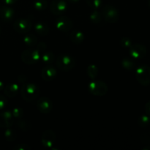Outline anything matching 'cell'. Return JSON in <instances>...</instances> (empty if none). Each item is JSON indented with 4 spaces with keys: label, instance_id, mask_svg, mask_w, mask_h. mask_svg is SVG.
Returning <instances> with one entry per match:
<instances>
[{
    "label": "cell",
    "instance_id": "36",
    "mask_svg": "<svg viewBox=\"0 0 150 150\" xmlns=\"http://www.w3.org/2000/svg\"><path fill=\"white\" fill-rule=\"evenodd\" d=\"M4 88V83L2 81H0V91L3 90Z\"/></svg>",
    "mask_w": 150,
    "mask_h": 150
},
{
    "label": "cell",
    "instance_id": "37",
    "mask_svg": "<svg viewBox=\"0 0 150 150\" xmlns=\"http://www.w3.org/2000/svg\"><path fill=\"white\" fill-rule=\"evenodd\" d=\"M70 3H72V4H75V3H77L79 2L80 0H67Z\"/></svg>",
    "mask_w": 150,
    "mask_h": 150
},
{
    "label": "cell",
    "instance_id": "9",
    "mask_svg": "<svg viewBox=\"0 0 150 150\" xmlns=\"http://www.w3.org/2000/svg\"><path fill=\"white\" fill-rule=\"evenodd\" d=\"M129 55L133 59H143L146 55V48L142 44L136 43L133 44L130 48H129Z\"/></svg>",
    "mask_w": 150,
    "mask_h": 150
},
{
    "label": "cell",
    "instance_id": "31",
    "mask_svg": "<svg viewBox=\"0 0 150 150\" xmlns=\"http://www.w3.org/2000/svg\"><path fill=\"white\" fill-rule=\"evenodd\" d=\"M14 150H30L31 147L26 144H19L13 147Z\"/></svg>",
    "mask_w": 150,
    "mask_h": 150
},
{
    "label": "cell",
    "instance_id": "17",
    "mask_svg": "<svg viewBox=\"0 0 150 150\" xmlns=\"http://www.w3.org/2000/svg\"><path fill=\"white\" fill-rule=\"evenodd\" d=\"M4 91L6 96L8 97V98H14L15 96H16L18 92L20 91V87H19V86L17 83H12L4 86Z\"/></svg>",
    "mask_w": 150,
    "mask_h": 150
},
{
    "label": "cell",
    "instance_id": "32",
    "mask_svg": "<svg viewBox=\"0 0 150 150\" xmlns=\"http://www.w3.org/2000/svg\"><path fill=\"white\" fill-rule=\"evenodd\" d=\"M7 99L4 96V95H0V110H2L7 106Z\"/></svg>",
    "mask_w": 150,
    "mask_h": 150
},
{
    "label": "cell",
    "instance_id": "10",
    "mask_svg": "<svg viewBox=\"0 0 150 150\" xmlns=\"http://www.w3.org/2000/svg\"><path fill=\"white\" fill-rule=\"evenodd\" d=\"M56 133L53 130H45L41 137V144L45 149H53L54 143L56 142Z\"/></svg>",
    "mask_w": 150,
    "mask_h": 150
},
{
    "label": "cell",
    "instance_id": "26",
    "mask_svg": "<svg viewBox=\"0 0 150 150\" xmlns=\"http://www.w3.org/2000/svg\"><path fill=\"white\" fill-rule=\"evenodd\" d=\"M4 137H5L6 140L8 141V142H14L16 139V134L14 131H13L12 129H10V127H7L6 128L5 132H4Z\"/></svg>",
    "mask_w": 150,
    "mask_h": 150
},
{
    "label": "cell",
    "instance_id": "38",
    "mask_svg": "<svg viewBox=\"0 0 150 150\" xmlns=\"http://www.w3.org/2000/svg\"><path fill=\"white\" fill-rule=\"evenodd\" d=\"M142 149H143V150H150V146H144V147L142 148Z\"/></svg>",
    "mask_w": 150,
    "mask_h": 150
},
{
    "label": "cell",
    "instance_id": "23",
    "mask_svg": "<svg viewBox=\"0 0 150 150\" xmlns=\"http://www.w3.org/2000/svg\"><path fill=\"white\" fill-rule=\"evenodd\" d=\"M138 124L141 127H148L150 125V116L147 114H142L139 117L138 120Z\"/></svg>",
    "mask_w": 150,
    "mask_h": 150
},
{
    "label": "cell",
    "instance_id": "40",
    "mask_svg": "<svg viewBox=\"0 0 150 150\" xmlns=\"http://www.w3.org/2000/svg\"><path fill=\"white\" fill-rule=\"evenodd\" d=\"M0 31H1V30H0Z\"/></svg>",
    "mask_w": 150,
    "mask_h": 150
},
{
    "label": "cell",
    "instance_id": "7",
    "mask_svg": "<svg viewBox=\"0 0 150 150\" xmlns=\"http://www.w3.org/2000/svg\"><path fill=\"white\" fill-rule=\"evenodd\" d=\"M56 28L59 32H68L73 26V21L66 16H59L55 22Z\"/></svg>",
    "mask_w": 150,
    "mask_h": 150
},
{
    "label": "cell",
    "instance_id": "16",
    "mask_svg": "<svg viewBox=\"0 0 150 150\" xmlns=\"http://www.w3.org/2000/svg\"><path fill=\"white\" fill-rule=\"evenodd\" d=\"M34 29L35 32L40 36H45L49 33L50 31L48 25L43 21L36 22L34 26Z\"/></svg>",
    "mask_w": 150,
    "mask_h": 150
},
{
    "label": "cell",
    "instance_id": "11",
    "mask_svg": "<svg viewBox=\"0 0 150 150\" xmlns=\"http://www.w3.org/2000/svg\"><path fill=\"white\" fill-rule=\"evenodd\" d=\"M37 108L42 114H49L53 108V103L50 98L42 97L37 103Z\"/></svg>",
    "mask_w": 150,
    "mask_h": 150
},
{
    "label": "cell",
    "instance_id": "27",
    "mask_svg": "<svg viewBox=\"0 0 150 150\" xmlns=\"http://www.w3.org/2000/svg\"><path fill=\"white\" fill-rule=\"evenodd\" d=\"M18 125L19 128L23 131H28L32 128V124L29 121L25 120H19L18 122Z\"/></svg>",
    "mask_w": 150,
    "mask_h": 150
},
{
    "label": "cell",
    "instance_id": "2",
    "mask_svg": "<svg viewBox=\"0 0 150 150\" xmlns=\"http://www.w3.org/2000/svg\"><path fill=\"white\" fill-rule=\"evenodd\" d=\"M56 64L59 70L68 72L73 70L76 66V59L69 54H61L57 57Z\"/></svg>",
    "mask_w": 150,
    "mask_h": 150
},
{
    "label": "cell",
    "instance_id": "29",
    "mask_svg": "<svg viewBox=\"0 0 150 150\" xmlns=\"http://www.w3.org/2000/svg\"><path fill=\"white\" fill-rule=\"evenodd\" d=\"M88 5L92 9V10H98L102 6V0H86Z\"/></svg>",
    "mask_w": 150,
    "mask_h": 150
},
{
    "label": "cell",
    "instance_id": "18",
    "mask_svg": "<svg viewBox=\"0 0 150 150\" xmlns=\"http://www.w3.org/2000/svg\"><path fill=\"white\" fill-rule=\"evenodd\" d=\"M70 40L72 42L76 45H80L83 42L85 39V35L83 32L80 30H74L70 33Z\"/></svg>",
    "mask_w": 150,
    "mask_h": 150
},
{
    "label": "cell",
    "instance_id": "33",
    "mask_svg": "<svg viewBox=\"0 0 150 150\" xmlns=\"http://www.w3.org/2000/svg\"><path fill=\"white\" fill-rule=\"evenodd\" d=\"M36 46L38 47L37 49L39 50L42 54L44 52V51H45V50H46V44L43 42H40V43L37 44Z\"/></svg>",
    "mask_w": 150,
    "mask_h": 150
},
{
    "label": "cell",
    "instance_id": "24",
    "mask_svg": "<svg viewBox=\"0 0 150 150\" xmlns=\"http://www.w3.org/2000/svg\"><path fill=\"white\" fill-rule=\"evenodd\" d=\"M48 6V2L46 0H35L33 3L34 8L38 11H42L45 10Z\"/></svg>",
    "mask_w": 150,
    "mask_h": 150
},
{
    "label": "cell",
    "instance_id": "4",
    "mask_svg": "<svg viewBox=\"0 0 150 150\" xmlns=\"http://www.w3.org/2000/svg\"><path fill=\"white\" fill-rule=\"evenodd\" d=\"M136 78L142 86L150 84V67L148 65H141L136 70Z\"/></svg>",
    "mask_w": 150,
    "mask_h": 150
},
{
    "label": "cell",
    "instance_id": "5",
    "mask_svg": "<svg viewBox=\"0 0 150 150\" xmlns=\"http://www.w3.org/2000/svg\"><path fill=\"white\" fill-rule=\"evenodd\" d=\"M101 14H102V16H103L105 21L111 23H117L120 18L118 10L111 4H106L104 6Z\"/></svg>",
    "mask_w": 150,
    "mask_h": 150
},
{
    "label": "cell",
    "instance_id": "19",
    "mask_svg": "<svg viewBox=\"0 0 150 150\" xmlns=\"http://www.w3.org/2000/svg\"><path fill=\"white\" fill-rule=\"evenodd\" d=\"M23 43L29 47L36 46L38 44V38L35 35L31 33H26L23 39Z\"/></svg>",
    "mask_w": 150,
    "mask_h": 150
},
{
    "label": "cell",
    "instance_id": "15",
    "mask_svg": "<svg viewBox=\"0 0 150 150\" xmlns=\"http://www.w3.org/2000/svg\"><path fill=\"white\" fill-rule=\"evenodd\" d=\"M15 16V11L13 8L4 6L0 8V18L5 22H10L13 19Z\"/></svg>",
    "mask_w": 150,
    "mask_h": 150
},
{
    "label": "cell",
    "instance_id": "12",
    "mask_svg": "<svg viewBox=\"0 0 150 150\" xmlns=\"http://www.w3.org/2000/svg\"><path fill=\"white\" fill-rule=\"evenodd\" d=\"M67 9L65 0H54L51 4V11L55 16H61Z\"/></svg>",
    "mask_w": 150,
    "mask_h": 150
},
{
    "label": "cell",
    "instance_id": "8",
    "mask_svg": "<svg viewBox=\"0 0 150 150\" xmlns=\"http://www.w3.org/2000/svg\"><path fill=\"white\" fill-rule=\"evenodd\" d=\"M32 23L28 18L17 19L13 23V29L18 34H26L32 29Z\"/></svg>",
    "mask_w": 150,
    "mask_h": 150
},
{
    "label": "cell",
    "instance_id": "25",
    "mask_svg": "<svg viewBox=\"0 0 150 150\" xmlns=\"http://www.w3.org/2000/svg\"><path fill=\"white\" fill-rule=\"evenodd\" d=\"M86 73L91 79H95L98 74V67L95 64H89L86 69Z\"/></svg>",
    "mask_w": 150,
    "mask_h": 150
},
{
    "label": "cell",
    "instance_id": "3",
    "mask_svg": "<svg viewBox=\"0 0 150 150\" xmlns=\"http://www.w3.org/2000/svg\"><path fill=\"white\" fill-rule=\"evenodd\" d=\"M88 89L91 94L95 96L103 97L108 92V86L105 82L100 80L92 79V81L89 83Z\"/></svg>",
    "mask_w": 150,
    "mask_h": 150
},
{
    "label": "cell",
    "instance_id": "30",
    "mask_svg": "<svg viewBox=\"0 0 150 150\" xmlns=\"http://www.w3.org/2000/svg\"><path fill=\"white\" fill-rule=\"evenodd\" d=\"M11 113L14 118L20 119L22 118V117H23V108H20V107H16V108H14L12 110Z\"/></svg>",
    "mask_w": 150,
    "mask_h": 150
},
{
    "label": "cell",
    "instance_id": "6",
    "mask_svg": "<svg viewBox=\"0 0 150 150\" xmlns=\"http://www.w3.org/2000/svg\"><path fill=\"white\" fill-rule=\"evenodd\" d=\"M42 53L38 49L25 50L21 54V59L27 64H34L40 60Z\"/></svg>",
    "mask_w": 150,
    "mask_h": 150
},
{
    "label": "cell",
    "instance_id": "21",
    "mask_svg": "<svg viewBox=\"0 0 150 150\" xmlns=\"http://www.w3.org/2000/svg\"><path fill=\"white\" fill-rule=\"evenodd\" d=\"M41 60L43 63L47 64H50L55 59V55L51 51H45L41 55Z\"/></svg>",
    "mask_w": 150,
    "mask_h": 150
},
{
    "label": "cell",
    "instance_id": "28",
    "mask_svg": "<svg viewBox=\"0 0 150 150\" xmlns=\"http://www.w3.org/2000/svg\"><path fill=\"white\" fill-rule=\"evenodd\" d=\"M120 44L125 49H129L133 43V41H132V40L130 38H127V37H124V38H121V40H120Z\"/></svg>",
    "mask_w": 150,
    "mask_h": 150
},
{
    "label": "cell",
    "instance_id": "1",
    "mask_svg": "<svg viewBox=\"0 0 150 150\" xmlns=\"http://www.w3.org/2000/svg\"><path fill=\"white\" fill-rule=\"evenodd\" d=\"M21 95L24 100L32 102L36 99L40 93V89L36 84L33 83H28L23 84L20 89Z\"/></svg>",
    "mask_w": 150,
    "mask_h": 150
},
{
    "label": "cell",
    "instance_id": "35",
    "mask_svg": "<svg viewBox=\"0 0 150 150\" xmlns=\"http://www.w3.org/2000/svg\"><path fill=\"white\" fill-rule=\"evenodd\" d=\"M18 0H3V2L6 4V5H13Z\"/></svg>",
    "mask_w": 150,
    "mask_h": 150
},
{
    "label": "cell",
    "instance_id": "39",
    "mask_svg": "<svg viewBox=\"0 0 150 150\" xmlns=\"http://www.w3.org/2000/svg\"><path fill=\"white\" fill-rule=\"evenodd\" d=\"M148 6L150 7V0H148Z\"/></svg>",
    "mask_w": 150,
    "mask_h": 150
},
{
    "label": "cell",
    "instance_id": "14",
    "mask_svg": "<svg viewBox=\"0 0 150 150\" xmlns=\"http://www.w3.org/2000/svg\"><path fill=\"white\" fill-rule=\"evenodd\" d=\"M57 76V70L55 67L51 64L45 66L41 70V77L45 81H53Z\"/></svg>",
    "mask_w": 150,
    "mask_h": 150
},
{
    "label": "cell",
    "instance_id": "13",
    "mask_svg": "<svg viewBox=\"0 0 150 150\" xmlns=\"http://www.w3.org/2000/svg\"><path fill=\"white\" fill-rule=\"evenodd\" d=\"M14 122V117L10 111H4L0 113V127L3 128L10 127Z\"/></svg>",
    "mask_w": 150,
    "mask_h": 150
},
{
    "label": "cell",
    "instance_id": "34",
    "mask_svg": "<svg viewBox=\"0 0 150 150\" xmlns=\"http://www.w3.org/2000/svg\"><path fill=\"white\" fill-rule=\"evenodd\" d=\"M145 112L147 115L150 116V100L148 101L145 105Z\"/></svg>",
    "mask_w": 150,
    "mask_h": 150
},
{
    "label": "cell",
    "instance_id": "22",
    "mask_svg": "<svg viewBox=\"0 0 150 150\" xmlns=\"http://www.w3.org/2000/svg\"><path fill=\"white\" fill-rule=\"evenodd\" d=\"M89 19L95 24H99L102 21V14L98 10H92L89 15Z\"/></svg>",
    "mask_w": 150,
    "mask_h": 150
},
{
    "label": "cell",
    "instance_id": "20",
    "mask_svg": "<svg viewBox=\"0 0 150 150\" xmlns=\"http://www.w3.org/2000/svg\"><path fill=\"white\" fill-rule=\"evenodd\" d=\"M121 64L123 68L127 70H133L136 68V62L134 60L129 57H124L121 61Z\"/></svg>",
    "mask_w": 150,
    "mask_h": 150
}]
</instances>
